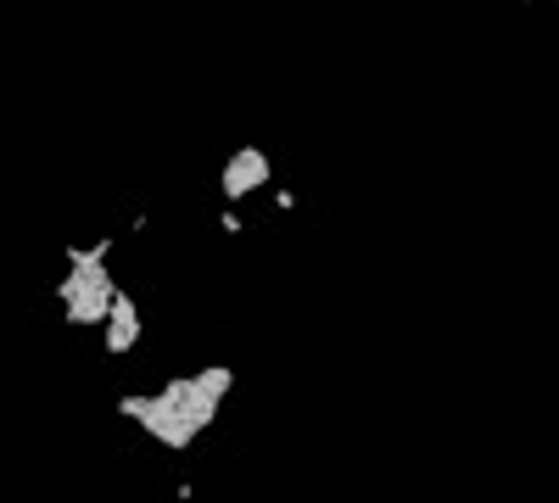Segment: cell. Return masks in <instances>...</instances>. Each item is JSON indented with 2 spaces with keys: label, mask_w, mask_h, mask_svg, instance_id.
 Returning <instances> with one entry per match:
<instances>
[{
  "label": "cell",
  "mask_w": 559,
  "mask_h": 503,
  "mask_svg": "<svg viewBox=\"0 0 559 503\" xmlns=\"http://www.w3.org/2000/svg\"><path fill=\"white\" fill-rule=\"evenodd\" d=\"M112 241H90V247H68V274L51 286V297L62 302V319L73 331H102L107 313H112V297H118V280H112Z\"/></svg>",
  "instance_id": "6da1fadb"
},
{
  "label": "cell",
  "mask_w": 559,
  "mask_h": 503,
  "mask_svg": "<svg viewBox=\"0 0 559 503\" xmlns=\"http://www.w3.org/2000/svg\"><path fill=\"white\" fill-rule=\"evenodd\" d=\"M229 392H236V370H229V363H207V370H197V375H174V381L157 386V397H163L197 436L218 420V408H224Z\"/></svg>",
  "instance_id": "7a4b0ae2"
},
{
  "label": "cell",
  "mask_w": 559,
  "mask_h": 503,
  "mask_svg": "<svg viewBox=\"0 0 559 503\" xmlns=\"http://www.w3.org/2000/svg\"><path fill=\"white\" fill-rule=\"evenodd\" d=\"M269 179H274L269 152L263 146H236V152L224 157V168H218V196H224V207H236L252 191H269Z\"/></svg>",
  "instance_id": "3957f363"
},
{
  "label": "cell",
  "mask_w": 559,
  "mask_h": 503,
  "mask_svg": "<svg viewBox=\"0 0 559 503\" xmlns=\"http://www.w3.org/2000/svg\"><path fill=\"white\" fill-rule=\"evenodd\" d=\"M140 336H146V319H140V308H134V297L118 286V297H112V313H107V352L112 358H129L134 347H140Z\"/></svg>",
  "instance_id": "277c9868"
},
{
  "label": "cell",
  "mask_w": 559,
  "mask_h": 503,
  "mask_svg": "<svg viewBox=\"0 0 559 503\" xmlns=\"http://www.w3.org/2000/svg\"><path fill=\"white\" fill-rule=\"evenodd\" d=\"M218 230H224V236H247V218H241L236 207H224V213H218Z\"/></svg>",
  "instance_id": "5b68a950"
},
{
  "label": "cell",
  "mask_w": 559,
  "mask_h": 503,
  "mask_svg": "<svg viewBox=\"0 0 559 503\" xmlns=\"http://www.w3.org/2000/svg\"><path fill=\"white\" fill-rule=\"evenodd\" d=\"M274 207H280V213H297V191H286V185H274Z\"/></svg>",
  "instance_id": "8992f818"
}]
</instances>
